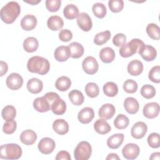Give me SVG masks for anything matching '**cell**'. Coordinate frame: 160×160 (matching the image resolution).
<instances>
[{
	"instance_id": "obj_1",
	"label": "cell",
	"mask_w": 160,
	"mask_h": 160,
	"mask_svg": "<svg viewBox=\"0 0 160 160\" xmlns=\"http://www.w3.org/2000/svg\"><path fill=\"white\" fill-rule=\"evenodd\" d=\"M27 68L31 72L44 75L49 72L50 64L47 59L35 56L29 59L27 63Z\"/></svg>"
},
{
	"instance_id": "obj_2",
	"label": "cell",
	"mask_w": 160,
	"mask_h": 160,
	"mask_svg": "<svg viewBox=\"0 0 160 160\" xmlns=\"http://www.w3.org/2000/svg\"><path fill=\"white\" fill-rule=\"evenodd\" d=\"M21 12L20 5L16 1H10L1 9V20L6 24H12Z\"/></svg>"
},
{
	"instance_id": "obj_3",
	"label": "cell",
	"mask_w": 160,
	"mask_h": 160,
	"mask_svg": "<svg viewBox=\"0 0 160 160\" xmlns=\"http://www.w3.org/2000/svg\"><path fill=\"white\" fill-rule=\"evenodd\" d=\"M145 44L139 39L134 38L125 44L119 49V54L122 58H129L136 52L139 53L144 47Z\"/></svg>"
},
{
	"instance_id": "obj_4",
	"label": "cell",
	"mask_w": 160,
	"mask_h": 160,
	"mask_svg": "<svg viewBox=\"0 0 160 160\" xmlns=\"http://www.w3.org/2000/svg\"><path fill=\"white\" fill-rule=\"evenodd\" d=\"M22 149L14 143L2 145L0 148V158L4 159H18L21 157Z\"/></svg>"
},
{
	"instance_id": "obj_5",
	"label": "cell",
	"mask_w": 160,
	"mask_h": 160,
	"mask_svg": "<svg viewBox=\"0 0 160 160\" xmlns=\"http://www.w3.org/2000/svg\"><path fill=\"white\" fill-rule=\"evenodd\" d=\"M92 153V148L88 141H81L76 147L74 155L76 160H88Z\"/></svg>"
},
{
	"instance_id": "obj_6",
	"label": "cell",
	"mask_w": 160,
	"mask_h": 160,
	"mask_svg": "<svg viewBox=\"0 0 160 160\" xmlns=\"http://www.w3.org/2000/svg\"><path fill=\"white\" fill-rule=\"evenodd\" d=\"M83 71L88 74H94L98 71L99 65L96 59L92 56L86 57L82 62Z\"/></svg>"
},
{
	"instance_id": "obj_7",
	"label": "cell",
	"mask_w": 160,
	"mask_h": 160,
	"mask_svg": "<svg viewBox=\"0 0 160 160\" xmlns=\"http://www.w3.org/2000/svg\"><path fill=\"white\" fill-rule=\"evenodd\" d=\"M6 84L8 88L11 90H18L21 88L23 84V79L18 73L12 72L6 78Z\"/></svg>"
},
{
	"instance_id": "obj_8",
	"label": "cell",
	"mask_w": 160,
	"mask_h": 160,
	"mask_svg": "<svg viewBox=\"0 0 160 160\" xmlns=\"http://www.w3.org/2000/svg\"><path fill=\"white\" fill-rule=\"evenodd\" d=\"M38 147L41 153L49 154L53 152L56 147V143L52 139L46 137L40 140Z\"/></svg>"
},
{
	"instance_id": "obj_9",
	"label": "cell",
	"mask_w": 160,
	"mask_h": 160,
	"mask_svg": "<svg viewBox=\"0 0 160 160\" xmlns=\"http://www.w3.org/2000/svg\"><path fill=\"white\" fill-rule=\"evenodd\" d=\"M140 149L139 146L134 143H128L125 145L122 149V154L124 158L127 159H134L139 154Z\"/></svg>"
},
{
	"instance_id": "obj_10",
	"label": "cell",
	"mask_w": 160,
	"mask_h": 160,
	"mask_svg": "<svg viewBox=\"0 0 160 160\" xmlns=\"http://www.w3.org/2000/svg\"><path fill=\"white\" fill-rule=\"evenodd\" d=\"M77 23L80 29L86 32L90 31L92 26V22L90 16L84 12L79 14L77 17Z\"/></svg>"
},
{
	"instance_id": "obj_11",
	"label": "cell",
	"mask_w": 160,
	"mask_h": 160,
	"mask_svg": "<svg viewBox=\"0 0 160 160\" xmlns=\"http://www.w3.org/2000/svg\"><path fill=\"white\" fill-rule=\"evenodd\" d=\"M143 115L148 119H153L157 117L159 112V105L155 102L147 103L143 108Z\"/></svg>"
},
{
	"instance_id": "obj_12",
	"label": "cell",
	"mask_w": 160,
	"mask_h": 160,
	"mask_svg": "<svg viewBox=\"0 0 160 160\" xmlns=\"http://www.w3.org/2000/svg\"><path fill=\"white\" fill-rule=\"evenodd\" d=\"M147 131V125L144 122L138 121L132 126L131 130V134L134 138L139 139L142 138L145 136Z\"/></svg>"
},
{
	"instance_id": "obj_13",
	"label": "cell",
	"mask_w": 160,
	"mask_h": 160,
	"mask_svg": "<svg viewBox=\"0 0 160 160\" xmlns=\"http://www.w3.org/2000/svg\"><path fill=\"white\" fill-rule=\"evenodd\" d=\"M94 117V112L92 108L86 107L82 108L78 114L79 121L82 124H88L92 121Z\"/></svg>"
},
{
	"instance_id": "obj_14",
	"label": "cell",
	"mask_w": 160,
	"mask_h": 160,
	"mask_svg": "<svg viewBox=\"0 0 160 160\" xmlns=\"http://www.w3.org/2000/svg\"><path fill=\"white\" fill-rule=\"evenodd\" d=\"M116 112L115 107L110 103L103 104L99 109V116L104 120H108L112 118Z\"/></svg>"
},
{
	"instance_id": "obj_15",
	"label": "cell",
	"mask_w": 160,
	"mask_h": 160,
	"mask_svg": "<svg viewBox=\"0 0 160 160\" xmlns=\"http://www.w3.org/2000/svg\"><path fill=\"white\" fill-rule=\"evenodd\" d=\"M33 107L39 112H44L50 110L51 105L48 100L43 96L36 98L33 101Z\"/></svg>"
},
{
	"instance_id": "obj_16",
	"label": "cell",
	"mask_w": 160,
	"mask_h": 160,
	"mask_svg": "<svg viewBox=\"0 0 160 160\" xmlns=\"http://www.w3.org/2000/svg\"><path fill=\"white\" fill-rule=\"evenodd\" d=\"M37 24L36 18L32 14L25 15L21 21V26L23 30L29 31L35 28Z\"/></svg>"
},
{
	"instance_id": "obj_17",
	"label": "cell",
	"mask_w": 160,
	"mask_h": 160,
	"mask_svg": "<svg viewBox=\"0 0 160 160\" xmlns=\"http://www.w3.org/2000/svg\"><path fill=\"white\" fill-rule=\"evenodd\" d=\"M19 138L23 144L29 146L33 144L36 142L37 135L34 131L31 129H26L21 132Z\"/></svg>"
},
{
	"instance_id": "obj_18",
	"label": "cell",
	"mask_w": 160,
	"mask_h": 160,
	"mask_svg": "<svg viewBox=\"0 0 160 160\" xmlns=\"http://www.w3.org/2000/svg\"><path fill=\"white\" fill-rule=\"evenodd\" d=\"M143 69L142 62L138 59L131 61L128 65V72L131 76H139L142 73Z\"/></svg>"
},
{
	"instance_id": "obj_19",
	"label": "cell",
	"mask_w": 160,
	"mask_h": 160,
	"mask_svg": "<svg viewBox=\"0 0 160 160\" xmlns=\"http://www.w3.org/2000/svg\"><path fill=\"white\" fill-rule=\"evenodd\" d=\"M124 107L127 112L131 114H134L138 111L139 104L135 98L128 97L126 98L124 101Z\"/></svg>"
},
{
	"instance_id": "obj_20",
	"label": "cell",
	"mask_w": 160,
	"mask_h": 160,
	"mask_svg": "<svg viewBox=\"0 0 160 160\" xmlns=\"http://www.w3.org/2000/svg\"><path fill=\"white\" fill-rule=\"evenodd\" d=\"M54 56L56 60L59 62H64L67 61L70 57V51L68 46H58L54 51Z\"/></svg>"
},
{
	"instance_id": "obj_21",
	"label": "cell",
	"mask_w": 160,
	"mask_h": 160,
	"mask_svg": "<svg viewBox=\"0 0 160 160\" xmlns=\"http://www.w3.org/2000/svg\"><path fill=\"white\" fill-rule=\"evenodd\" d=\"M139 54L146 61H151L155 59L157 56V52L156 49L151 45H146L140 51Z\"/></svg>"
},
{
	"instance_id": "obj_22",
	"label": "cell",
	"mask_w": 160,
	"mask_h": 160,
	"mask_svg": "<svg viewBox=\"0 0 160 160\" xmlns=\"http://www.w3.org/2000/svg\"><path fill=\"white\" fill-rule=\"evenodd\" d=\"M47 26L52 31H58L62 28L64 21L59 16H51L47 21Z\"/></svg>"
},
{
	"instance_id": "obj_23",
	"label": "cell",
	"mask_w": 160,
	"mask_h": 160,
	"mask_svg": "<svg viewBox=\"0 0 160 160\" xmlns=\"http://www.w3.org/2000/svg\"><path fill=\"white\" fill-rule=\"evenodd\" d=\"M43 88L42 82L38 78H32L27 82V89L32 94L39 93Z\"/></svg>"
},
{
	"instance_id": "obj_24",
	"label": "cell",
	"mask_w": 160,
	"mask_h": 160,
	"mask_svg": "<svg viewBox=\"0 0 160 160\" xmlns=\"http://www.w3.org/2000/svg\"><path fill=\"white\" fill-rule=\"evenodd\" d=\"M124 139V135L122 133L114 134L107 139V145L111 149H117L122 144Z\"/></svg>"
},
{
	"instance_id": "obj_25",
	"label": "cell",
	"mask_w": 160,
	"mask_h": 160,
	"mask_svg": "<svg viewBox=\"0 0 160 160\" xmlns=\"http://www.w3.org/2000/svg\"><path fill=\"white\" fill-rule=\"evenodd\" d=\"M53 130L60 135H64L69 131L68 123L62 119H58L53 122Z\"/></svg>"
},
{
	"instance_id": "obj_26",
	"label": "cell",
	"mask_w": 160,
	"mask_h": 160,
	"mask_svg": "<svg viewBox=\"0 0 160 160\" xmlns=\"http://www.w3.org/2000/svg\"><path fill=\"white\" fill-rule=\"evenodd\" d=\"M99 58L104 63H110L115 58V52L111 48H104L99 52Z\"/></svg>"
},
{
	"instance_id": "obj_27",
	"label": "cell",
	"mask_w": 160,
	"mask_h": 160,
	"mask_svg": "<svg viewBox=\"0 0 160 160\" xmlns=\"http://www.w3.org/2000/svg\"><path fill=\"white\" fill-rule=\"evenodd\" d=\"M51 110L56 115H62L66 110V102L59 97L51 104Z\"/></svg>"
},
{
	"instance_id": "obj_28",
	"label": "cell",
	"mask_w": 160,
	"mask_h": 160,
	"mask_svg": "<svg viewBox=\"0 0 160 160\" xmlns=\"http://www.w3.org/2000/svg\"><path fill=\"white\" fill-rule=\"evenodd\" d=\"M70 51V57L72 58L78 59L81 58L84 54L83 46L78 42H72L68 46Z\"/></svg>"
},
{
	"instance_id": "obj_29",
	"label": "cell",
	"mask_w": 160,
	"mask_h": 160,
	"mask_svg": "<svg viewBox=\"0 0 160 160\" xmlns=\"http://www.w3.org/2000/svg\"><path fill=\"white\" fill-rule=\"evenodd\" d=\"M94 130L100 134H106L111 131V126L102 119H98L94 124Z\"/></svg>"
},
{
	"instance_id": "obj_30",
	"label": "cell",
	"mask_w": 160,
	"mask_h": 160,
	"mask_svg": "<svg viewBox=\"0 0 160 160\" xmlns=\"http://www.w3.org/2000/svg\"><path fill=\"white\" fill-rule=\"evenodd\" d=\"M23 48L28 52H33L36 51L39 46V42L36 38L34 37H28L23 42Z\"/></svg>"
},
{
	"instance_id": "obj_31",
	"label": "cell",
	"mask_w": 160,
	"mask_h": 160,
	"mask_svg": "<svg viewBox=\"0 0 160 160\" xmlns=\"http://www.w3.org/2000/svg\"><path fill=\"white\" fill-rule=\"evenodd\" d=\"M79 14L78 7L73 4H68L63 9L64 16L68 19H73L77 18Z\"/></svg>"
},
{
	"instance_id": "obj_32",
	"label": "cell",
	"mask_w": 160,
	"mask_h": 160,
	"mask_svg": "<svg viewBox=\"0 0 160 160\" xmlns=\"http://www.w3.org/2000/svg\"><path fill=\"white\" fill-rule=\"evenodd\" d=\"M69 99L70 101L75 106L81 105L84 101V98L82 93L77 89H74L71 91L68 94Z\"/></svg>"
},
{
	"instance_id": "obj_33",
	"label": "cell",
	"mask_w": 160,
	"mask_h": 160,
	"mask_svg": "<svg viewBox=\"0 0 160 160\" xmlns=\"http://www.w3.org/2000/svg\"><path fill=\"white\" fill-rule=\"evenodd\" d=\"M71 86V81L67 76H61L56 80L55 86L60 91H67Z\"/></svg>"
},
{
	"instance_id": "obj_34",
	"label": "cell",
	"mask_w": 160,
	"mask_h": 160,
	"mask_svg": "<svg viewBox=\"0 0 160 160\" xmlns=\"http://www.w3.org/2000/svg\"><path fill=\"white\" fill-rule=\"evenodd\" d=\"M103 92L108 97H114L118 92V87L113 82H106L102 88Z\"/></svg>"
},
{
	"instance_id": "obj_35",
	"label": "cell",
	"mask_w": 160,
	"mask_h": 160,
	"mask_svg": "<svg viewBox=\"0 0 160 160\" xmlns=\"http://www.w3.org/2000/svg\"><path fill=\"white\" fill-rule=\"evenodd\" d=\"M146 32L154 40H159L160 38V29L156 24H149L146 27Z\"/></svg>"
},
{
	"instance_id": "obj_36",
	"label": "cell",
	"mask_w": 160,
	"mask_h": 160,
	"mask_svg": "<svg viewBox=\"0 0 160 160\" xmlns=\"http://www.w3.org/2000/svg\"><path fill=\"white\" fill-rule=\"evenodd\" d=\"M111 36V32L108 30L99 32L94 36V42L98 46H101L109 41Z\"/></svg>"
},
{
	"instance_id": "obj_37",
	"label": "cell",
	"mask_w": 160,
	"mask_h": 160,
	"mask_svg": "<svg viewBox=\"0 0 160 160\" xmlns=\"http://www.w3.org/2000/svg\"><path fill=\"white\" fill-rule=\"evenodd\" d=\"M129 123V118L122 114H118L114 121V125L118 129H126L128 126Z\"/></svg>"
},
{
	"instance_id": "obj_38",
	"label": "cell",
	"mask_w": 160,
	"mask_h": 160,
	"mask_svg": "<svg viewBox=\"0 0 160 160\" xmlns=\"http://www.w3.org/2000/svg\"><path fill=\"white\" fill-rule=\"evenodd\" d=\"M92 10L94 16L98 18H103L106 15V7L102 3L96 2L94 4L92 7Z\"/></svg>"
},
{
	"instance_id": "obj_39",
	"label": "cell",
	"mask_w": 160,
	"mask_h": 160,
	"mask_svg": "<svg viewBox=\"0 0 160 160\" xmlns=\"http://www.w3.org/2000/svg\"><path fill=\"white\" fill-rule=\"evenodd\" d=\"M1 115L2 118L6 121L12 120L16 116V110L13 106L8 105L2 109Z\"/></svg>"
},
{
	"instance_id": "obj_40",
	"label": "cell",
	"mask_w": 160,
	"mask_h": 160,
	"mask_svg": "<svg viewBox=\"0 0 160 160\" xmlns=\"http://www.w3.org/2000/svg\"><path fill=\"white\" fill-rule=\"evenodd\" d=\"M85 92L88 96L94 98L99 95V89L96 83L89 82L85 86Z\"/></svg>"
},
{
	"instance_id": "obj_41",
	"label": "cell",
	"mask_w": 160,
	"mask_h": 160,
	"mask_svg": "<svg viewBox=\"0 0 160 160\" xmlns=\"http://www.w3.org/2000/svg\"><path fill=\"white\" fill-rule=\"evenodd\" d=\"M156 89L150 84H145L141 89V94L146 99H151L156 95Z\"/></svg>"
},
{
	"instance_id": "obj_42",
	"label": "cell",
	"mask_w": 160,
	"mask_h": 160,
	"mask_svg": "<svg viewBox=\"0 0 160 160\" xmlns=\"http://www.w3.org/2000/svg\"><path fill=\"white\" fill-rule=\"evenodd\" d=\"M123 89L125 92L130 94L134 93L138 89L137 82L132 79H127L124 81L123 84Z\"/></svg>"
},
{
	"instance_id": "obj_43",
	"label": "cell",
	"mask_w": 160,
	"mask_h": 160,
	"mask_svg": "<svg viewBox=\"0 0 160 160\" xmlns=\"http://www.w3.org/2000/svg\"><path fill=\"white\" fill-rule=\"evenodd\" d=\"M149 79L154 83L160 82V66H156L152 67L149 72Z\"/></svg>"
},
{
	"instance_id": "obj_44",
	"label": "cell",
	"mask_w": 160,
	"mask_h": 160,
	"mask_svg": "<svg viewBox=\"0 0 160 160\" xmlns=\"http://www.w3.org/2000/svg\"><path fill=\"white\" fill-rule=\"evenodd\" d=\"M108 6L112 12H119L124 8V1L122 0H111L108 2Z\"/></svg>"
},
{
	"instance_id": "obj_45",
	"label": "cell",
	"mask_w": 160,
	"mask_h": 160,
	"mask_svg": "<svg viewBox=\"0 0 160 160\" xmlns=\"http://www.w3.org/2000/svg\"><path fill=\"white\" fill-rule=\"evenodd\" d=\"M148 143L152 148H158L160 146L159 134L157 132H152L150 134L147 139Z\"/></svg>"
},
{
	"instance_id": "obj_46",
	"label": "cell",
	"mask_w": 160,
	"mask_h": 160,
	"mask_svg": "<svg viewBox=\"0 0 160 160\" xmlns=\"http://www.w3.org/2000/svg\"><path fill=\"white\" fill-rule=\"evenodd\" d=\"M17 123L14 120H9L6 121V122L4 124L2 127V131L5 134H12L16 129Z\"/></svg>"
},
{
	"instance_id": "obj_47",
	"label": "cell",
	"mask_w": 160,
	"mask_h": 160,
	"mask_svg": "<svg viewBox=\"0 0 160 160\" xmlns=\"http://www.w3.org/2000/svg\"><path fill=\"white\" fill-rule=\"evenodd\" d=\"M61 0H47L46 1V7L50 12H56L61 8Z\"/></svg>"
},
{
	"instance_id": "obj_48",
	"label": "cell",
	"mask_w": 160,
	"mask_h": 160,
	"mask_svg": "<svg viewBox=\"0 0 160 160\" xmlns=\"http://www.w3.org/2000/svg\"><path fill=\"white\" fill-rule=\"evenodd\" d=\"M126 42V36L123 33H118L112 38V43L117 47L123 46Z\"/></svg>"
},
{
	"instance_id": "obj_49",
	"label": "cell",
	"mask_w": 160,
	"mask_h": 160,
	"mask_svg": "<svg viewBox=\"0 0 160 160\" xmlns=\"http://www.w3.org/2000/svg\"><path fill=\"white\" fill-rule=\"evenodd\" d=\"M59 38L63 42H68L72 38V33L69 29H62L59 32Z\"/></svg>"
},
{
	"instance_id": "obj_50",
	"label": "cell",
	"mask_w": 160,
	"mask_h": 160,
	"mask_svg": "<svg viewBox=\"0 0 160 160\" xmlns=\"http://www.w3.org/2000/svg\"><path fill=\"white\" fill-rule=\"evenodd\" d=\"M55 159H56V160H61V159L71 160V158L69 153L68 151H61L57 154Z\"/></svg>"
},
{
	"instance_id": "obj_51",
	"label": "cell",
	"mask_w": 160,
	"mask_h": 160,
	"mask_svg": "<svg viewBox=\"0 0 160 160\" xmlns=\"http://www.w3.org/2000/svg\"><path fill=\"white\" fill-rule=\"evenodd\" d=\"M0 66H1V72H0V76H4L7 72L8 69V66L6 62L1 61L0 62Z\"/></svg>"
},
{
	"instance_id": "obj_52",
	"label": "cell",
	"mask_w": 160,
	"mask_h": 160,
	"mask_svg": "<svg viewBox=\"0 0 160 160\" xmlns=\"http://www.w3.org/2000/svg\"><path fill=\"white\" fill-rule=\"evenodd\" d=\"M106 160H111V159H114V160L118 159V160H119L120 158L118 156V154H116L115 153H110L106 157Z\"/></svg>"
},
{
	"instance_id": "obj_53",
	"label": "cell",
	"mask_w": 160,
	"mask_h": 160,
	"mask_svg": "<svg viewBox=\"0 0 160 160\" xmlns=\"http://www.w3.org/2000/svg\"><path fill=\"white\" fill-rule=\"evenodd\" d=\"M150 159H160V153L159 152H154L151 154V157L149 158Z\"/></svg>"
},
{
	"instance_id": "obj_54",
	"label": "cell",
	"mask_w": 160,
	"mask_h": 160,
	"mask_svg": "<svg viewBox=\"0 0 160 160\" xmlns=\"http://www.w3.org/2000/svg\"><path fill=\"white\" fill-rule=\"evenodd\" d=\"M24 1L26 2H27V3H29V4H30L35 5V4H36L39 3V2H41V0H40V1Z\"/></svg>"
}]
</instances>
